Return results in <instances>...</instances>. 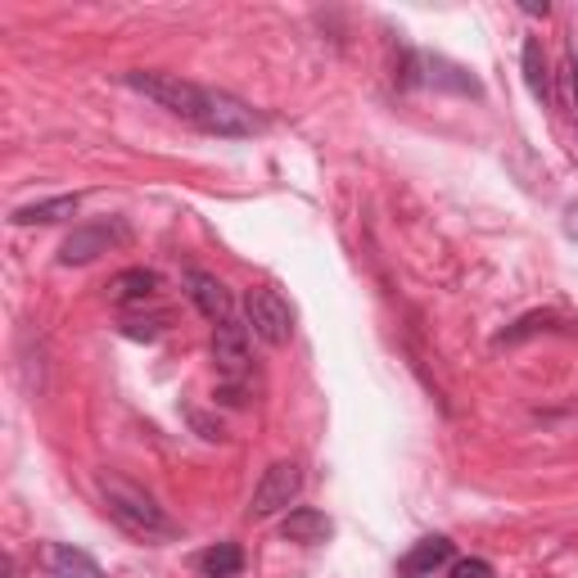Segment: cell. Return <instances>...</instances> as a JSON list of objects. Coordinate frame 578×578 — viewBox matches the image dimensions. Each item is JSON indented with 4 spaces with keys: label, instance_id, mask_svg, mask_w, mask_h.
Returning a JSON list of instances; mask_svg holds the SVG:
<instances>
[{
    "label": "cell",
    "instance_id": "cell-7",
    "mask_svg": "<svg viewBox=\"0 0 578 578\" xmlns=\"http://www.w3.org/2000/svg\"><path fill=\"white\" fill-rule=\"evenodd\" d=\"M181 285H186V294H190V303L195 308L212 321V325H222V321H231L235 317V303H231V290L212 276V271H204V267H190L186 276H181Z\"/></svg>",
    "mask_w": 578,
    "mask_h": 578
},
{
    "label": "cell",
    "instance_id": "cell-4",
    "mask_svg": "<svg viewBox=\"0 0 578 578\" xmlns=\"http://www.w3.org/2000/svg\"><path fill=\"white\" fill-rule=\"evenodd\" d=\"M249 357H254V348H249V321L231 317L222 325H212V367H218L222 380H231V384L245 380L249 376Z\"/></svg>",
    "mask_w": 578,
    "mask_h": 578
},
{
    "label": "cell",
    "instance_id": "cell-3",
    "mask_svg": "<svg viewBox=\"0 0 578 578\" xmlns=\"http://www.w3.org/2000/svg\"><path fill=\"white\" fill-rule=\"evenodd\" d=\"M245 312H249V325H254L258 340L276 344V348L290 344V334H294V308H290V303H285L276 290H267V285L249 290Z\"/></svg>",
    "mask_w": 578,
    "mask_h": 578
},
{
    "label": "cell",
    "instance_id": "cell-13",
    "mask_svg": "<svg viewBox=\"0 0 578 578\" xmlns=\"http://www.w3.org/2000/svg\"><path fill=\"white\" fill-rule=\"evenodd\" d=\"M281 533L290 538V542H303V546H317V542H325L330 533H334V525H330V515L325 511H312V506H294L285 520H281Z\"/></svg>",
    "mask_w": 578,
    "mask_h": 578
},
{
    "label": "cell",
    "instance_id": "cell-8",
    "mask_svg": "<svg viewBox=\"0 0 578 578\" xmlns=\"http://www.w3.org/2000/svg\"><path fill=\"white\" fill-rule=\"evenodd\" d=\"M447 565H452V538L430 533V538H420L411 552L398 561V578H434Z\"/></svg>",
    "mask_w": 578,
    "mask_h": 578
},
{
    "label": "cell",
    "instance_id": "cell-17",
    "mask_svg": "<svg viewBox=\"0 0 578 578\" xmlns=\"http://www.w3.org/2000/svg\"><path fill=\"white\" fill-rule=\"evenodd\" d=\"M447 578H497V569L483 561V556H466V561H452Z\"/></svg>",
    "mask_w": 578,
    "mask_h": 578
},
{
    "label": "cell",
    "instance_id": "cell-16",
    "mask_svg": "<svg viewBox=\"0 0 578 578\" xmlns=\"http://www.w3.org/2000/svg\"><path fill=\"white\" fill-rule=\"evenodd\" d=\"M118 334H123V340H136V344H155L159 334H163V317H123L118 321Z\"/></svg>",
    "mask_w": 578,
    "mask_h": 578
},
{
    "label": "cell",
    "instance_id": "cell-2",
    "mask_svg": "<svg viewBox=\"0 0 578 578\" xmlns=\"http://www.w3.org/2000/svg\"><path fill=\"white\" fill-rule=\"evenodd\" d=\"M100 493H104L109 515H113V520L123 525L132 538H145V542H172V538L181 533V525L172 520V515H168L155 497H149L145 489H136V483L104 475V479H100Z\"/></svg>",
    "mask_w": 578,
    "mask_h": 578
},
{
    "label": "cell",
    "instance_id": "cell-5",
    "mask_svg": "<svg viewBox=\"0 0 578 578\" xmlns=\"http://www.w3.org/2000/svg\"><path fill=\"white\" fill-rule=\"evenodd\" d=\"M298 493H303V470H298L294 462H271V466L262 470V479H258L249 511H254V515H276V511H290Z\"/></svg>",
    "mask_w": 578,
    "mask_h": 578
},
{
    "label": "cell",
    "instance_id": "cell-1",
    "mask_svg": "<svg viewBox=\"0 0 578 578\" xmlns=\"http://www.w3.org/2000/svg\"><path fill=\"white\" fill-rule=\"evenodd\" d=\"M123 86L136 90V96H145V100H155L159 109L181 118V123H190L208 136H222V140H245L262 127V118L245 100H235L231 90H212V86L186 82L176 73L136 69V73H123Z\"/></svg>",
    "mask_w": 578,
    "mask_h": 578
},
{
    "label": "cell",
    "instance_id": "cell-12",
    "mask_svg": "<svg viewBox=\"0 0 578 578\" xmlns=\"http://www.w3.org/2000/svg\"><path fill=\"white\" fill-rule=\"evenodd\" d=\"M77 208H82L77 195H54V199H37V204L14 208L10 222L14 226H54V222H64V218H77Z\"/></svg>",
    "mask_w": 578,
    "mask_h": 578
},
{
    "label": "cell",
    "instance_id": "cell-11",
    "mask_svg": "<svg viewBox=\"0 0 578 578\" xmlns=\"http://www.w3.org/2000/svg\"><path fill=\"white\" fill-rule=\"evenodd\" d=\"M520 69H525V82H529V90H533V100H538L542 109H552V104H556V86H552V64H546V50H542L538 37L525 41Z\"/></svg>",
    "mask_w": 578,
    "mask_h": 578
},
{
    "label": "cell",
    "instance_id": "cell-18",
    "mask_svg": "<svg viewBox=\"0 0 578 578\" xmlns=\"http://www.w3.org/2000/svg\"><path fill=\"white\" fill-rule=\"evenodd\" d=\"M525 14H542V19H546V14H552V5H546V0H542V5H538V0H529Z\"/></svg>",
    "mask_w": 578,
    "mask_h": 578
},
{
    "label": "cell",
    "instance_id": "cell-6",
    "mask_svg": "<svg viewBox=\"0 0 578 578\" xmlns=\"http://www.w3.org/2000/svg\"><path fill=\"white\" fill-rule=\"evenodd\" d=\"M127 239V226L123 222H90V226H77L69 239H64V249H59V262L64 267H86V262H96L100 254H109L113 245H123Z\"/></svg>",
    "mask_w": 578,
    "mask_h": 578
},
{
    "label": "cell",
    "instance_id": "cell-15",
    "mask_svg": "<svg viewBox=\"0 0 578 578\" xmlns=\"http://www.w3.org/2000/svg\"><path fill=\"white\" fill-rule=\"evenodd\" d=\"M556 325V312H529V317H520L511 330H502L497 334V348H506V344H520V340H529V334H538V330H552Z\"/></svg>",
    "mask_w": 578,
    "mask_h": 578
},
{
    "label": "cell",
    "instance_id": "cell-14",
    "mask_svg": "<svg viewBox=\"0 0 578 578\" xmlns=\"http://www.w3.org/2000/svg\"><path fill=\"white\" fill-rule=\"evenodd\" d=\"M199 569H204V578H239L245 552H239L235 542H218V546H208V552H199Z\"/></svg>",
    "mask_w": 578,
    "mask_h": 578
},
{
    "label": "cell",
    "instance_id": "cell-9",
    "mask_svg": "<svg viewBox=\"0 0 578 578\" xmlns=\"http://www.w3.org/2000/svg\"><path fill=\"white\" fill-rule=\"evenodd\" d=\"M155 294H159V271L149 267H127L109 281V303H118V308H145Z\"/></svg>",
    "mask_w": 578,
    "mask_h": 578
},
{
    "label": "cell",
    "instance_id": "cell-10",
    "mask_svg": "<svg viewBox=\"0 0 578 578\" xmlns=\"http://www.w3.org/2000/svg\"><path fill=\"white\" fill-rule=\"evenodd\" d=\"M41 565H46L50 578H104V569L90 561L86 552L69 546V542H50L46 552H41Z\"/></svg>",
    "mask_w": 578,
    "mask_h": 578
}]
</instances>
